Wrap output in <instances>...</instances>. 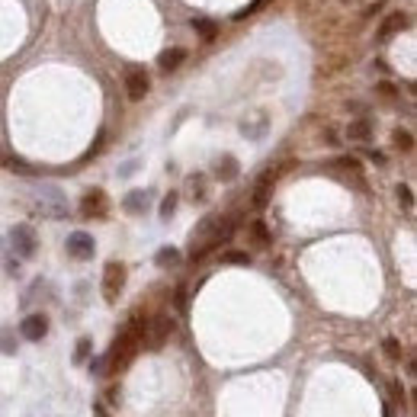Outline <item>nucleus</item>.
I'll list each match as a JSON object with an SVG mask.
<instances>
[{"instance_id": "nucleus-29", "label": "nucleus", "mask_w": 417, "mask_h": 417, "mask_svg": "<svg viewBox=\"0 0 417 417\" xmlns=\"http://www.w3.org/2000/svg\"><path fill=\"white\" fill-rule=\"evenodd\" d=\"M379 90H382V96H395V87H391V83H382Z\"/></svg>"}, {"instance_id": "nucleus-18", "label": "nucleus", "mask_w": 417, "mask_h": 417, "mask_svg": "<svg viewBox=\"0 0 417 417\" xmlns=\"http://www.w3.org/2000/svg\"><path fill=\"white\" fill-rule=\"evenodd\" d=\"M250 238H254L260 247H267V244H269V228L263 222H254V225H250Z\"/></svg>"}, {"instance_id": "nucleus-11", "label": "nucleus", "mask_w": 417, "mask_h": 417, "mask_svg": "<svg viewBox=\"0 0 417 417\" xmlns=\"http://www.w3.org/2000/svg\"><path fill=\"white\" fill-rule=\"evenodd\" d=\"M405 26H408V17H405V13H391V17L379 26V39L385 42V39H391L395 32H401Z\"/></svg>"}, {"instance_id": "nucleus-8", "label": "nucleus", "mask_w": 417, "mask_h": 417, "mask_svg": "<svg viewBox=\"0 0 417 417\" xmlns=\"http://www.w3.org/2000/svg\"><path fill=\"white\" fill-rule=\"evenodd\" d=\"M148 87H151V77L141 71V68H132L129 74H125V93H129V100H145L148 96Z\"/></svg>"}, {"instance_id": "nucleus-28", "label": "nucleus", "mask_w": 417, "mask_h": 417, "mask_svg": "<svg viewBox=\"0 0 417 417\" xmlns=\"http://www.w3.org/2000/svg\"><path fill=\"white\" fill-rule=\"evenodd\" d=\"M0 347H3V353H13L17 347H13V340H10V331H3V337H0Z\"/></svg>"}, {"instance_id": "nucleus-15", "label": "nucleus", "mask_w": 417, "mask_h": 417, "mask_svg": "<svg viewBox=\"0 0 417 417\" xmlns=\"http://www.w3.org/2000/svg\"><path fill=\"white\" fill-rule=\"evenodd\" d=\"M369 135H372V125L366 119H356V122L347 125V139H350V141H366Z\"/></svg>"}, {"instance_id": "nucleus-17", "label": "nucleus", "mask_w": 417, "mask_h": 417, "mask_svg": "<svg viewBox=\"0 0 417 417\" xmlns=\"http://www.w3.org/2000/svg\"><path fill=\"white\" fill-rule=\"evenodd\" d=\"M154 260H158V267H176V263H180V250L176 247H161Z\"/></svg>"}, {"instance_id": "nucleus-26", "label": "nucleus", "mask_w": 417, "mask_h": 417, "mask_svg": "<svg viewBox=\"0 0 417 417\" xmlns=\"http://www.w3.org/2000/svg\"><path fill=\"white\" fill-rule=\"evenodd\" d=\"M389 391H391V398L398 401V405H405V389L398 385V379H391V382H389Z\"/></svg>"}, {"instance_id": "nucleus-27", "label": "nucleus", "mask_w": 417, "mask_h": 417, "mask_svg": "<svg viewBox=\"0 0 417 417\" xmlns=\"http://www.w3.org/2000/svg\"><path fill=\"white\" fill-rule=\"evenodd\" d=\"M90 372H93V376H103V372H106V356L93 360V363H90Z\"/></svg>"}, {"instance_id": "nucleus-3", "label": "nucleus", "mask_w": 417, "mask_h": 417, "mask_svg": "<svg viewBox=\"0 0 417 417\" xmlns=\"http://www.w3.org/2000/svg\"><path fill=\"white\" fill-rule=\"evenodd\" d=\"M122 289H125V267L116 263V260H110V263L103 267V298L112 305V302L119 298Z\"/></svg>"}, {"instance_id": "nucleus-20", "label": "nucleus", "mask_w": 417, "mask_h": 417, "mask_svg": "<svg viewBox=\"0 0 417 417\" xmlns=\"http://www.w3.org/2000/svg\"><path fill=\"white\" fill-rule=\"evenodd\" d=\"M222 263H244L247 267L250 254H244V250H228V254H222Z\"/></svg>"}, {"instance_id": "nucleus-13", "label": "nucleus", "mask_w": 417, "mask_h": 417, "mask_svg": "<svg viewBox=\"0 0 417 417\" xmlns=\"http://www.w3.org/2000/svg\"><path fill=\"white\" fill-rule=\"evenodd\" d=\"M273 180H276L273 174H263V176H260L257 190H254V205H257V209H263V205L269 203V193H273Z\"/></svg>"}, {"instance_id": "nucleus-10", "label": "nucleus", "mask_w": 417, "mask_h": 417, "mask_svg": "<svg viewBox=\"0 0 417 417\" xmlns=\"http://www.w3.org/2000/svg\"><path fill=\"white\" fill-rule=\"evenodd\" d=\"M186 61V48H164L158 55V65H161V71H174V68H180Z\"/></svg>"}, {"instance_id": "nucleus-21", "label": "nucleus", "mask_w": 417, "mask_h": 417, "mask_svg": "<svg viewBox=\"0 0 417 417\" xmlns=\"http://www.w3.org/2000/svg\"><path fill=\"white\" fill-rule=\"evenodd\" d=\"M190 193H193V199H205V180L203 176H190Z\"/></svg>"}, {"instance_id": "nucleus-1", "label": "nucleus", "mask_w": 417, "mask_h": 417, "mask_svg": "<svg viewBox=\"0 0 417 417\" xmlns=\"http://www.w3.org/2000/svg\"><path fill=\"white\" fill-rule=\"evenodd\" d=\"M135 350H139V340H135L129 331H122L119 337H116V343L110 347V353H106V372H122L132 363Z\"/></svg>"}, {"instance_id": "nucleus-14", "label": "nucleus", "mask_w": 417, "mask_h": 417, "mask_svg": "<svg viewBox=\"0 0 417 417\" xmlns=\"http://www.w3.org/2000/svg\"><path fill=\"white\" fill-rule=\"evenodd\" d=\"M145 209H148V193H145V190H132V193L125 196V212L141 215Z\"/></svg>"}, {"instance_id": "nucleus-6", "label": "nucleus", "mask_w": 417, "mask_h": 417, "mask_svg": "<svg viewBox=\"0 0 417 417\" xmlns=\"http://www.w3.org/2000/svg\"><path fill=\"white\" fill-rule=\"evenodd\" d=\"M174 334V321L167 315H158L154 321H148V334H145V343H148L151 350H161L167 343V337Z\"/></svg>"}, {"instance_id": "nucleus-9", "label": "nucleus", "mask_w": 417, "mask_h": 417, "mask_svg": "<svg viewBox=\"0 0 417 417\" xmlns=\"http://www.w3.org/2000/svg\"><path fill=\"white\" fill-rule=\"evenodd\" d=\"M19 334H23L26 340H42V337L48 334V318H45V315H29V318H23Z\"/></svg>"}, {"instance_id": "nucleus-7", "label": "nucleus", "mask_w": 417, "mask_h": 417, "mask_svg": "<svg viewBox=\"0 0 417 417\" xmlns=\"http://www.w3.org/2000/svg\"><path fill=\"white\" fill-rule=\"evenodd\" d=\"M65 247L74 260H90L93 254H96V244H93V238L87 232H71L68 234V241H65Z\"/></svg>"}, {"instance_id": "nucleus-4", "label": "nucleus", "mask_w": 417, "mask_h": 417, "mask_svg": "<svg viewBox=\"0 0 417 417\" xmlns=\"http://www.w3.org/2000/svg\"><path fill=\"white\" fill-rule=\"evenodd\" d=\"M10 241H13V250H17L19 257H36L39 250V238H36V228L32 225H17L13 232H10Z\"/></svg>"}, {"instance_id": "nucleus-2", "label": "nucleus", "mask_w": 417, "mask_h": 417, "mask_svg": "<svg viewBox=\"0 0 417 417\" xmlns=\"http://www.w3.org/2000/svg\"><path fill=\"white\" fill-rule=\"evenodd\" d=\"M36 212H42L45 218H65L68 203H65V196H61V190H55V186L36 190Z\"/></svg>"}, {"instance_id": "nucleus-23", "label": "nucleus", "mask_w": 417, "mask_h": 417, "mask_svg": "<svg viewBox=\"0 0 417 417\" xmlns=\"http://www.w3.org/2000/svg\"><path fill=\"white\" fill-rule=\"evenodd\" d=\"M90 347H93V343L87 340V337H83V340H77V350H74V363H83V360H87V356H90Z\"/></svg>"}, {"instance_id": "nucleus-19", "label": "nucleus", "mask_w": 417, "mask_h": 417, "mask_svg": "<svg viewBox=\"0 0 417 417\" xmlns=\"http://www.w3.org/2000/svg\"><path fill=\"white\" fill-rule=\"evenodd\" d=\"M174 212H176V193H167L161 199V218H170Z\"/></svg>"}, {"instance_id": "nucleus-12", "label": "nucleus", "mask_w": 417, "mask_h": 417, "mask_svg": "<svg viewBox=\"0 0 417 417\" xmlns=\"http://www.w3.org/2000/svg\"><path fill=\"white\" fill-rule=\"evenodd\" d=\"M215 176H218V180H225V183H228V180H234V176H238V161H234L232 154H222V158L215 161Z\"/></svg>"}, {"instance_id": "nucleus-16", "label": "nucleus", "mask_w": 417, "mask_h": 417, "mask_svg": "<svg viewBox=\"0 0 417 417\" xmlns=\"http://www.w3.org/2000/svg\"><path fill=\"white\" fill-rule=\"evenodd\" d=\"M193 29L205 39V42H212V39L218 36V23H212V19H193Z\"/></svg>"}, {"instance_id": "nucleus-22", "label": "nucleus", "mask_w": 417, "mask_h": 417, "mask_svg": "<svg viewBox=\"0 0 417 417\" xmlns=\"http://www.w3.org/2000/svg\"><path fill=\"white\" fill-rule=\"evenodd\" d=\"M395 145H398V148L401 151H411V148H414V139H411V132H395Z\"/></svg>"}, {"instance_id": "nucleus-30", "label": "nucleus", "mask_w": 417, "mask_h": 417, "mask_svg": "<svg viewBox=\"0 0 417 417\" xmlns=\"http://www.w3.org/2000/svg\"><path fill=\"white\" fill-rule=\"evenodd\" d=\"M93 414H96V417H106V411H103V408H93Z\"/></svg>"}, {"instance_id": "nucleus-5", "label": "nucleus", "mask_w": 417, "mask_h": 417, "mask_svg": "<svg viewBox=\"0 0 417 417\" xmlns=\"http://www.w3.org/2000/svg\"><path fill=\"white\" fill-rule=\"evenodd\" d=\"M110 212V199L103 190H87L81 199V215L83 218H103V215Z\"/></svg>"}, {"instance_id": "nucleus-24", "label": "nucleus", "mask_w": 417, "mask_h": 417, "mask_svg": "<svg viewBox=\"0 0 417 417\" xmlns=\"http://www.w3.org/2000/svg\"><path fill=\"white\" fill-rule=\"evenodd\" d=\"M395 193H398V203L405 205V209H411V205H414V196H411V186H398Z\"/></svg>"}, {"instance_id": "nucleus-25", "label": "nucleus", "mask_w": 417, "mask_h": 417, "mask_svg": "<svg viewBox=\"0 0 417 417\" xmlns=\"http://www.w3.org/2000/svg\"><path fill=\"white\" fill-rule=\"evenodd\" d=\"M385 353H389L391 360H401V343L395 340V337H389V340H385Z\"/></svg>"}]
</instances>
